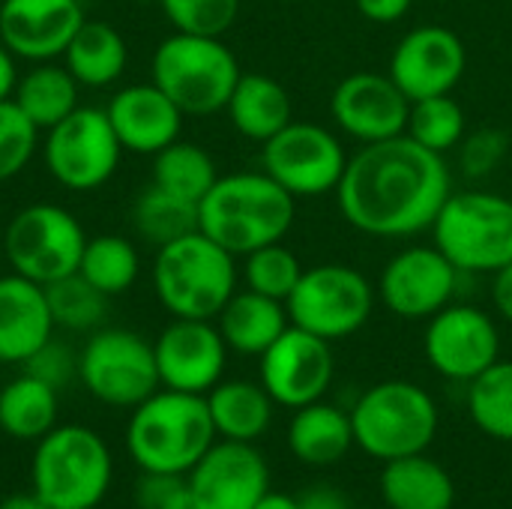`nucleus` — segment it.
Returning <instances> with one entry per match:
<instances>
[{
  "label": "nucleus",
  "mask_w": 512,
  "mask_h": 509,
  "mask_svg": "<svg viewBox=\"0 0 512 509\" xmlns=\"http://www.w3.org/2000/svg\"><path fill=\"white\" fill-rule=\"evenodd\" d=\"M138 509H195L186 474H144L135 483Z\"/></svg>",
  "instance_id": "42"
},
{
  "label": "nucleus",
  "mask_w": 512,
  "mask_h": 509,
  "mask_svg": "<svg viewBox=\"0 0 512 509\" xmlns=\"http://www.w3.org/2000/svg\"><path fill=\"white\" fill-rule=\"evenodd\" d=\"M405 135L423 144L432 153H450L462 144L468 135V117L465 108L453 99V93L444 96H429V99H414L408 111V126Z\"/></svg>",
  "instance_id": "36"
},
{
  "label": "nucleus",
  "mask_w": 512,
  "mask_h": 509,
  "mask_svg": "<svg viewBox=\"0 0 512 509\" xmlns=\"http://www.w3.org/2000/svg\"><path fill=\"white\" fill-rule=\"evenodd\" d=\"M45 297H48L54 327L72 330V333L96 330L108 312V294H102L96 285H90L81 273H69L63 279L48 282Z\"/></svg>",
  "instance_id": "37"
},
{
  "label": "nucleus",
  "mask_w": 512,
  "mask_h": 509,
  "mask_svg": "<svg viewBox=\"0 0 512 509\" xmlns=\"http://www.w3.org/2000/svg\"><path fill=\"white\" fill-rule=\"evenodd\" d=\"M216 327L228 351H237L243 357H261L291 327V318L282 300L246 288L234 291V297L216 315Z\"/></svg>",
  "instance_id": "24"
},
{
  "label": "nucleus",
  "mask_w": 512,
  "mask_h": 509,
  "mask_svg": "<svg viewBox=\"0 0 512 509\" xmlns=\"http://www.w3.org/2000/svg\"><path fill=\"white\" fill-rule=\"evenodd\" d=\"M39 144L36 123L15 105V99H0V183L12 180L27 168Z\"/></svg>",
  "instance_id": "39"
},
{
  "label": "nucleus",
  "mask_w": 512,
  "mask_h": 509,
  "mask_svg": "<svg viewBox=\"0 0 512 509\" xmlns=\"http://www.w3.org/2000/svg\"><path fill=\"white\" fill-rule=\"evenodd\" d=\"M459 276L462 273L435 243L408 246L384 264L378 276V297L405 321H429L453 303Z\"/></svg>",
  "instance_id": "15"
},
{
  "label": "nucleus",
  "mask_w": 512,
  "mask_h": 509,
  "mask_svg": "<svg viewBox=\"0 0 512 509\" xmlns=\"http://www.w3.org/2000/svg\"><path fill=\"white\" fill-rule=\"evenodd\" d=\"M354 444L381 462L426 453L438 435L435 399L411 381H381L369 387L354 411Z\"/></svg>",
  "instance_id": "8"
},
{
  "label": "nucleus",
  "mask_w": 512,
  "mask_h": 509,
  "mask_svg": "<svg viewBox=\"0 0 512 509\" xmlns=\"http://www.w3.org/2000/svg\"><path fill=\"white\" fill-rule=\"evenodd\" d=\"M510 150V138L501 129H480L462 138L459 144V159L468 177H486L492 174Z\"/></svg>",
  "instance_id": "41"
},
{
  "label": "nucleus",
  "mask_w": 512,
  "mask_h": 509,
  "mask_svg": "<svg viewBox=\"0 0 512 509\" xmlns=\"http://www.w3.org/2000/svg\"><path fill=\"white\" fill-rule=\"evenodd\" d=\"M348 159L351 156L339 135L309 120H291L261 144V171H267L297 201L336 192Z\"/></svg>",
  "instance_id": "12"
},
{
  "label": "nucleus",
  "mask_w": 512,
  "mask_h": 509,
  "mask_svg": "<svg viewBox=\"0 0 512 509\" xmlns=\"http://www.w3.org/2000/svg\"><path fill=\"white\" fill-rule=\"evenodd\" d=\"M300 258L285 246V243H270L261 246L249 255H243V282L249 291H258L273 300H288L291 291L297 288L303 276Z\"/></svg>",
  "instance_id": "38"
},
{
  "label": "nucleus",
  "mask_w": 512,
  "mask_h": 509,
  "mask_svg": "<svg viewBox=\"0 0 512 509\" xmlns=\"http://www.w3.org/2000/svg\"><path fill=\"white\" fill-rule=\"evenodd\" d=\"M432 237L462 276H495L512 261V198L483 189L450 192Z\"/></svg>",
  "instance_id": "7"
},
{
  "label": "nucleus",
  "mask_w": 512,
  "mask_h": 509,
  "mask_svg": "<svg viewBox=\"0 0 512 509\" xmlns=\"http://www.w3.org/2000/svg\"><path fill=\"white\" fill-rule=\"evenodd\" d=\"M216 438L207 399L168 387L132 408L126 423V450L144 474H189Z\"/></svg>",
  "instance_id": "3"
},
{
  "label": "nucleus",
  "mask_w": 512,
  "mask_h": 509,
  "mask_svg": "<svg viewBox=\"0 0 512 509\" xmlns=\"http://www.w3.org/2000/svg\"><path fill=\"white\" fill-rule=\"evenodd\" d=\"M24 372L27 375H33V378H39V381H45V384H51L54 390H60V387H66L72 378H78V354L69 348V345H63V342H57L54 336L24 363Z\"/></svg>",
  "instance_id": "43"
},
{
  "label": "nucleus",
  "mask_w": 512,
  "mask_h": 509,
  "mask_svg": "<svg viewBox=\"0 0 512 509\" xmlns=\"http://www.w3.org/2000/svg\"><path fill=\"white\" fill-rule=\"evenodd\" d=\"M87 234L60 204H30L18 210L3 231V261L12 273L48 285L78 273Z\"/></svg>",
  "instance_id": "10"
},
{
  "label": "nucleus",
  "mask_w": 512,
  "mask_h": 509,
  "mask_svg": "<svg viewBox=\"0 0 512 509\" xmlns=\"http://www.w3.org/2000/svg\"><path fill=\"white\" fill-rule=\"evenodd\" d=\"M231 126L249 141H270L294 120V105L288 90L264 75V72H243L228 105H225Z\"/></svg>",
  "instance_id": "25"
},
{
  "label": "nucleus",
  "mask_w": 512,
  "mask_h": 509,
  "mask_svg": "<svg viewBox=\"0 0 512 509\" xmlns=\"http://www.w3.org/2000/svg\"><path fill=\"white\" fill-rule=\"evenodd\" d=\"M78 90L81 84L72 78L66 66L45 60L33 63L24 75H18L12 99L36 123L39 132H48L78 108Z\"/></svg>",
  "instance_id": "30"
},
{
  "label": "nucleus",
  "mask_w": 512,
  "mask_h": 509,
  "mask_svg": "<svg viewBox=\"0 0 512 509\" xmlns=\"http://www.w3.org/2000/svg\"><path fill=\"white\" fill-rule=\"evenodd\" d=\"M297 198L267 171L219 174L198 204V231L243 258L261 246L282 243L294 225Z\"/></svg>",
  "instance_id": "2"
},
{
  "label": "nucleus",
  "mask_w": 512,
  "mask_h": 509,
  "mask_svg": "<svg viewBox=\"0 0 512 509\" xmlns=\"http://www.w3.org/2000/svg\"><path fill=\"white\" fill-rule=\"evenodd\" d=\"M216 180H219V168L213 156L192 141L177 138L174 144H168L153 156V183L186 201L201 204V198L213 189Z\"/></svg>",
  "instance_id": "32"
},
{
  "label": "nucleus",
  "mask_w": 512,
  "mask_h": 509,
  "mask_svg": "<svg viewBox=\"0 0 512 509\" xmlns=\"http://www.w3.org/2000/svg\"><path fill=\"white\" fill-rule=\"evenodd\" d=\"M84 21L81 0H3L0 42L18 60L45 63L63 57Z\"/></svg>",
  "instance_id": "21"
},
{
  "label": "nucleus",
  "mask_w": 512,
  "mask_h": 509,
  "mask_svg": "<svg viewBox=\"0 0 512 509\" xmlns=\"http://www.w3.org/2000/svg\"><path fill=\"white\" fill-rule=\"evenodd\" d=\"M78 381L102 405L138 408L162 387L153 342L123 327L96 330L78 354Z\"/></svg>",
  "instance_id": "11"
},
{
  "label": "nucleus",
  "mask_w": 512,
  "mask_h": 509,
  "mask_svg": "<svg viewBox=\"0 0 512 509\" xmlns=\"http://www.w3.org/2000/svg\"><path fill=\"white\" fill-rule=\"evenodd\" d=\"M492 303L498 315L512 324V261L492 276Z\"/></svg>",
  "instance_id": "46"
},
{
  "label": "nucleus",
  "mask_w": 512,
  "mask_h": 509,
  "mask_svg": "<svg viewBox=\"0 0 512 509\" xmlns=\"http://www.w3.org/2000/svg\"><path fill=\"white\" fill-rule=\"evenodd\" d=\"M150 75V81L162 87L183 114L207 117L225 111L243 69L222 36L174 30L156 45Z\"/></svg>",
  "instance_id": "6"
},
{
  "label": "nucleus",
  "mask_w": 512,
  "mask_h": 509,
  "mask_svg": "<svg viewBox=\"0 0 512 509\" xmlns=\"http://www.w3.org/2000/svg\"><path fill=\"white\" fill-rule=\"evenodd\" d=\"M120 156L123 147L105 108L78 105L45 132V168L72 192H93L105 186L114 177Z\"/></svg>",
  "instance_id": "13"
},
{
  "label": "nucleus",
  "mask_w": 512,
  "mask_h": 509,
  "mask_svg": "<svg viewBox=\"0 0 512 509\" xmlns=\"http://www.w3.org/2000/svg\"><path fill=\"white\" fill-rule=\"evenodd\" d=\"M468 411L483 435L512 441V360L492 363L468 384Z\"/></svg>",
  "instance_id": "35"
},
{
  "label": "nucleus",
  "mask_w": 512,
  "mask_h": 509,
  "mask_svg": "<svg viewBox=\"0 0 512 509\" xmlns=\"http://www.w3.org/2000/svg\"><path fill=\"white\" fill-rule=\"evenodd\" d=\"M57 390L33 375H18L0 390V429L15 441H39L57 426Z\"/></svg>",
  "instance_id": "31"
},
{
  "label": "nucleus",
  "mask_w": 512,
  "mask_h": 509,
  "mask_svg": "<svg viewBox=\"0 0 512 509\" xmlns=\"http://www.w3.org/2000/svg\"><path fill=\"white\" fill-rule=\"evenodd\" d=\"M465 69L468 51L462 36L441 24H420L408 30L390 57V78L411 102L453 93L465 78Z\"/></svg>",
  "instance_id": "17"
},
{
  "label": "nucleus",
  "mask_w": 512,
  "mask_h": 509,
  "mask_svg": "<svg viewBox=\"0 0 512 509\" xmlns=\"http://www.w3.org/2000/svg\"><path fill=\"white\" fill-rule=\"evenodd\" d=\"M288 447L306 465H333L354 447L351 414L336 405L312 402L294 411L288 426Z\"/></svg>",
  "instance_id": "27"
},
{
  "label": "nucleus",
  "mask_w": 512,
  "mask_h": 509,
  "mask_svg": "<svg viewBox=\"0 0 512 509\" xmlns=\"http://www.w3.org/2000/svg\"><path fill=\"white\" fill-rule=\"evenodd\" d=\"M255 509H300V501L297 498H291V495H285V492H267Z\"/></svg>",
  "instance_id": "49"
},
{
  "label": "nucleus",
  "mask_w": 512,
  "mask_h": 509,
  "mask_svg": "<svg viewBox=\"0 0 512 509\" xmlns=\"http://www.w3.org/2000/svg\"><path fill=\"white\" fill-rule=\"evenodd\" d=\"M105 114L117 132L120 147L141 156H156L159 150L174 144L186 117L174 105V99L153 81L120 87L105 105Z\"/></svg>",
  "instance_id": "22"
},
{
  "label": "nucleus",
  "mask_w": 512,
  "mask_h": 509,
  "mask_svg": "<svg viewBox=\"0 0 512 509\" xmlns=\"http://www.w3.org/2000/svg\"><path fill=\"white\" fill-rule=\"evenodd\" d=\"M54 336L45 285L18 273L0 276V363H27Z\"/></svg>",
  "instance_id": "23"
},
{
  "label": "nucleus",
  "mask_w": 512,
  "mask_h": 509,
  "mask_svg": "<svg viewBox=\"0 0 512 509\" xmlns=\"http://www.w3.org/2000/svg\"><path fill=\"white\" fill-rule=\"evenodd\" d=\"M0 267H3V252H0ZM0 276H3V270H0Z\"/></svg>",
  "instance_id": "50"
},
{
  "label": "nucleus",
  "mask_w": 512,
  "mask_h": 509,
  "mask_svg": "<svg viewBox=\"0 0 512 509\" xmlns=\"http://www.w3.org/2000/svg\"><path fill=\"white\" fill-rule=\"evenodd\" d=\"M423 354L441 378L471 384L501 360V333L480 306L450 303L429 318Z\"/></svg>",
  "instance_id": "14"
},
{
  "label": "nucleus",
  "mask_w": 512,
  "mask_h": 509,
  "mask_svg": "<svg viewBox=\"0 0 512 509\" xmlns=\"http://www.w3.org/2000/svg\"><path fill=\"white\" fill-rule=\"evenodd\" d=\"M129 60L126 39L108 21H84L63 51V66L81 87L114 84Z\"/></svg>",
  "instance_id": "29"
},
{
  "label": "nucleus",
  "mask_w": 512,
  "mask_h": 509,
  "mask_svg": "<svg viewBox=\"0 0 512 509\" xmlns=\"http://www.w3.org/2000/svg\"><path fill=\"white\" fill-rule=\"evenodd\" d=\"M381 498L390 509H453L456 486L444 465L417 453L384 462Z\"/></svg>",
  "instance_id": "26"
},
{
  "label": "nucleus",
  "mask_w": 512,
  "mask_h": 509,
  "mask_svg": "<svg viewBox=\"0 0 512 509\" xmlns=\"http://www.w3.org/2000/svg\"><path fill=\"white\" fill-rule=\"evenodd\" d=\"M186 477L195 509H255L270 492L267 462L246 441H216Z\"/></svg>",
  "instance_id": "20"
},
{
  "label": "nucleus",
  "mask_w": 512,
  "mask_h": 509,
  "mask_svg": "<svg viewBox=\"0 0 512 509\" xmlns=\"http://www.w3.org/2000/svg\"><path fill=\"white\" fill-rule=\"evenodd\" d=\"M153 291L174 318L216 321L237 291V258L204 231H192L156 249Z\"/></svg>",
  "instance_id": "4"
},
{
  "label": "nucleus",
  "mask_w": 512,
  "mask_h": 509,
  "mask_svg": "<svg viewBox=\"0 0 512 509\" xmlns=\"http://www.w3.org/2000/svg\"><path fill=\"white\" fill-rule=\"evenodd\" d=\"M114 480L105 438L87 426H54L36 441L30 459V492L51 509H96Z\"/></svg>",
  "instance_id": "5"
},
{
  "label": "nucleus",
  "mask_w": 512,
  "mask_h": 509,
  "mask_svg": "<svg viewBox=\"0 0 512 509\" xmlns=\"http://www.w3.org/2000/svg\"><path fill=\"white\" fill-rule=\"evenodd\" d=\"M0 509H51L42 498H36L33 492H18L9 495L6 501H0Z\"/></svg>",
  "instance_id": "48"
},
{
  "label": "nucleus",
  "mask_w": 512,
  "mask_h": 509,
  "mask_svg": "<svg viewBox=\"0 0 512 509\" xmlns=\"http://www.w3.org/2000/svg\"><path fill=\"white\" fill-rule=\"evenodd\" d=\"M414 0H354L357 12L372 24H396L411 12Z\"/></svg>",
  "instance_id": "44"
},
{
  "label": "nucleus",
  "mask_w": 512,
  "mask_h": 509,
  "mask_svg": "<svg viewBox=\"0 0 512 509\" xmlns=\"http://www.w3.org/2000/svg\"><path fill=\"white\" fill-rule=\"evenodd\" d=\"M78 273L90 285H96L102 294L117 297L135 285V279L141 273V255H138L135 243L120 234L87 237Z\"/></svg>",
  "instance_id": "34"
},
{
  "label": "nucleus",
  "mask_w": 512,
  "mask_h": 509,
  "mask_svg": "<svg viewBox=\"0 0 512 509\" xmlns=\"http://www.w3.org/2000/svg\"><path fill=\"white\" fill-rule=\"evenodd\" d=\"M132 225L141 240H147L159 249L165 243H174V240L198 231V204L150 183L144 192H138V198L132 204Z\"/></svg>",
  "instance_id": "33"
},
{
  "label": "nucleus",
  "mask_w": 512,
  "mask_h": 509,
  "mask_svg": "<svg viewBox=\"0 0 512 509\" xmlns=\"http://www.w3.org/2000/svg\"><path fill=\"white\" fill-rule=\"evenodd\" d=\"M453 177L441 153L408 135L363 144L339 180L336 201L342 219L360 234L402 240L432 231Z\"/></svg>",
  "instance_id": "1"
},
{
  "label": "nucleus",
  "mask_w": 512,
  "mask_h": 509,
  "mask_svg": "<svg viewBox=\"0 0 512 509\" xmlns=\"http://www.w3.org/2000/svg\"><path fill=\"white\" fill-rule=\"evenodd\" d=\"M18 84V57L0 42V99H12Z\"/></svg>",
  "instance_id": "47"
},
{
  "label": "nucleus",
  "mask_w": 512,
  "mask_h": 509,
  "mask_svg": "<svg viewBox=\"0 0 512 509\" xmlns=\"http://www.w3.org/2000/svg\"><path fill=\"white\" fill-rule=\"evenodd\" d=\"M159 384L207 396L225 375L228 345L213 321L174 318L153 342Z\"/></svg>",
  "instance_id": "19"
},
{
  "label": "nucleus",
  "mask_w": 512,
  "mask_h": 509,
  "mask_svg": "<svg viewBox=\"0 0 512 509\" xmlns=\"http://www.w3.org/2000/svg\"><path fill=\"white\" fill-rule=\"evenodd\" d=\"M210 420L216 435L225 441H258L273 423V399L270 393L252 381H219L207 396Z\"/></svg>",
  "instance_id": "28"
},
{
  "label": "nucleus",
  "mask_w": 512,
  "mask_h": 509,
  "mask_svg": "<svg viewBox=\"0 0 512 509\" xmlns=\"http://www.w3.org/2000/svg\"><path fill=\"white\" fill-rule=\"evenodd\" d=\"M378 288L348 264H318L303 270L297 288L285 300L294 327L327 342L348 339L366 327L375 309Z\"/></svg>",
  "instance_id": "9"
},
{
  "label": "nucleus",
  "mask_w": 512,
  "mask_h": 509,
  "mask_svg": "<svg viewBox=\"0 0 512 509\" xmlns=\"http://www.w3.org/2000/svg\"><path fill=\"white\" fill-rule=\"evenodd\" d=\"M258 360L261 387L276 405L294 411L324 399L336 372L330 342L294 324Z\"/></svg>",
  "instance_id": "16"
},
{
  "label": "nucleus",
  "mask_w": 512,
  "mask_h": 509,
  "mask_svg": "<svg viewBox=\"0 0 512 509\" xmlns=\"http://www.w3.org/2000/svg\"><path fill=\"white\" fill-rule=\"evenodd\" d=\"M165 18L180 33L225 36L240 15V0H159Z\"/></svg>",
  "instance_id": "40"
},
{
  "label": "nucleus",
  "mask_w": 512,
  "mask_h": 509,
  "mask_svg": "<svg viewBox=\"0 0 512 509\" xmlns=\"http://www.w3.org/2000/svg\"><path fill=\"white\" fill-rule=\"evenodd\" d=\"M411 99L390 78V72H351L330 96V117L336 129L360 144L405 135Z\"/></svg>",
  "instance_id": "18"
},
{
  "label": "nucleus",
  "mask_w": 512,
  "mask_h": 509,
  "mask_svg": "<svg viewBox=\"0 0 512 509\" xmlns=\"http://www.w3.org/2000/svg\"><path fill=\"white\" fill-rule=\"evenodd\" d=\"M297 501H300V509H351L348 507V498L339 489L324 486V483L306 489Z\"/></svg>",
  "instance_id": "45"
}]
</instances>
